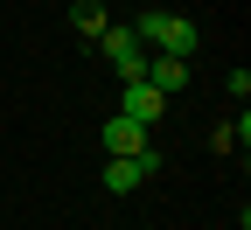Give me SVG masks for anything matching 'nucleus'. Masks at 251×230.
<instances>
[{
	"instance_id": "1",
	"label": "nucleus",
	"mask_w": 251,
	"mask_h": 230,
	"mask_svg": "<svg viewBox=\"0 0 251 230\" xmlns=\"http://www.w3.org/2000/svg\"><path fill=\"white\" fill-rule=\"evenodd\" d=\"M98 49L112 56V70H119V84H133V77H147V42L133 35V28H105V35H98Z\"/></svg>"
},
{
	"instance_id": "2",
	"label": "nucleus",
	"mask_w": 251,
	"mask_h": 230,
	"mask_svg": "<svg viewBox=\"0 0 251 230\" xmlns=\"http://www.w3.org/2000/svg\"><path fill=\"white\" fill-rule=\"evenodd\" d=\"M168 105H175V98H161L147 77H133V84H126V119H133V126H147V133L168 119Z\"/></svg>"
},
{
	"instance_id": "3",
	"label": "nucleus",
	"mask_w": 251,
	"mask_h": 230,
	"mask_svg": "<svg viewBox=\"0 0 251 230\" xmlns=\"http://www.w3.org/2000/svg\"><path fill=\"white\" fill-rule=\"evenodd\" d=\"M147 84L161 91V98H181V91H188V56H161V49H147Z\"/></svg>"
},
{
	"instance_id": "4",
	"label": "nucleus",
	"mask_w": 251,
	"mask_h": 230,
	"mask_svg": "<svg viewBox=\"0 0 251 230\" xmlns=\"http://www.w3.org/2000/svg\"><path fill=\"white\" fill-rule=\"evenodd\" d=\"M98 140H105V153H147V147H153V133H147V126H133L126 112L105 119V133H98Z\"/></svg>"
},
{
	"instance_id": "5",
	"label": "nucleus",
	"mask_w": 251,
	"mask_h": 230,
	"mask_svg": "<svg viewBox=\"0 0 251 230\" xmlns=\"http://www.w3.org/2000/svg\"><path fill=\"white\" fill-rule=\"evenodd\" d=\"M140 181H147V160H140V153H112V168H105V188H112V195H133Z\"/></svg>"
},
{
	"instance_id": "6",
	"label": "nucleus",
	"mask_w": 251,
	"mask_h": 230,
	"mask_svg": "<svg viewBox=\"0 0 251 230\" xmlns=\"http://www.w3.org/2000/svg\"><path fill=\"white\" fill-rule=\"evenodd\" d=\"M70 28H77L84 42H98L105 28H112V21H105V7H98V0H77V7H70Z\"/></svg>"
},
{
	"instance_id": "7",
	"label": "nucleus",
	"mask_w": 251,
	"mask_h": 230,
	"mask_svg": "<svg viewBox=\"0 0 251 230\" xmlns=\"http://www.w3.org/2000/svg\"><path fill=\"white\" fill-rule=\"evenodd\" d=\"M224 91L237 98V105H244V98H251V70H230V77H224Z\"/></svg>"
}]
</instances>
